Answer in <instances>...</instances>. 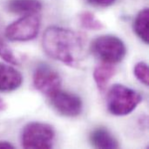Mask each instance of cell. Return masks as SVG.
Segmentation results:
<instances>
[{
  "mask_svg": "<svg viewBox=\"0 0 149 149\" xmlns=\"http://www.w3.org/2000/svg\"><path fill=\"white\" fill-rule=\"evenodd\" d=\"M91 51L102 62L113 65L122 61L127 54L124 42L113 35H102L95 38L91 45Z\"/></svg>",
  "mask_w": 149,
  "mask_h": 149,
  "instance_id": "obj_4",
  "label": "cell"
},
{
  "mask_svg": "<svg viewBox=\"0 0 149 149\" xmlns=\"http://www.w3.org/2000/svg\"><path fill=\"white\" fill-rule=\"evenodd\" d=\"M90 141L93 147L101 149H115L119 148V143L114 136L105 128H97L90 135Z\"/></svg>",
  "mask_w": 149,
  "mask_h": 149,
  "instance_id": "obj_9",
  "label": "cell"
},
{
  "mask_svg": "<svg viewBox=\"0 0 149 149\" xmlns=\"http://www.w3.org/2000/svg\"><path fill=\"white\" fill-rule=\"evenodd\" d=\"M141 100V95L135 90L120 84H115L108 91L107 103L112 114L124 116L131 113Z\"/></svg>",
  "mask_w": 149,
  "mask_h": 149,
  "instance_id": "obj_2",
  "label": "cell"
},
{
  "mask_svg": "<svg viewBox=\"0 0 149 149\" xmlns=\"http://www.w3.org/2000/svg\"><path fill=\"white\" fill-rule=\"evenodd\" d=\"M40 24L41 18L38 13L24 15L6 27L5 36L10 41H29L37 37Z\"/></svg>",
  "mask_w": 149,
  "mask_h": 149,
  "instance_id": "obj_5",
  "label": "cell"
},
{
  "mask_svg": "<svg viewBox=\"0 0 149 149\" xmlns=\"http://www.w3.org/2000/svg\"><path fill=\"white\" fill-rule=\"evenodd\" d=\"M55 140L53 127L46 123L31 122L21 134V145L26 149L52 148Z\"/></svg>",
  "mask_w": 149,
  "mask_h": 149,
  "instance_id": "obj_3",
  "label": "cell"
},
{
  "mask_svg": "<svg viewBox=\"0 0 149 149\" xmlns=\"http://www.w3.org/2000/svg\"><path fill=\"white\" fill-rule=\"evenodd\" d=\"M62 79L58 72L46 64L37 66L33 73L34 87L49 97L54 92L61 89Z\"/></svg>",
  "mask_w": 149,
  "mask_h": 149,
  "instance_id": "obj_6",
  "label": "cell"
},
{
  "mask_svg": "<svg viewBox=\"0 0 149 149\" xmlns=\"http://www.w3.org/2000/svg\"><path fill=\"white\" fill-rule=\"evenodd\" d=\"M116 68L113 64L101 62L95 67L93 72V79L100 93H103L106 91L109 81L114 76Z\"/></svg>",
  "mask_w": 149,
  "mask_h": 149,
  "instance_id": "obj_10",
  "label": "cell"
},
{
  "mask_svg": "<svg viewBox=\"0 0 149 149\" xmlns=\"http://www.w3.org/2000/svg\"><path fill=\"white\" fill-rule=\"evenodd\" d=\"M48 98L53 108L64 116L76 117L82 112V100L74 93L59 89L51 94Z\"/></svg>",
  "mask_w": 149,
  "mask_h": 149,
  "instance_id": "obj_7",
  "label": "cell"
},
{
  "mask_svg": "<svg viewBox=\"0 0 149 149\" xmlns=\"http://www.w3.org/2000/svg\"><path fill=\"white\" fill-rule=\"evenodd\" d=\"M149 10L145 8L136 16L134 22V31L146 44H149Z\"/></svg>",
  "mask_w": 149,
  "mask_h": 149,
  "instance_id": "obj_12",
  "label": "cell"
},
{
  "mask_svg": "<svg viewBox=\"0 0 149 149\" xmlns=\"http://www.w3.org/2000/svg\"><path fill=\"white\" fill-rule=\"evenodd\" d=\"M6 108H7L6 103L0 98V112H3V111L6 110Z\"/></svg>",
  "mask_w": 149,
  "mask_h": 149,
  "instance_id": "obj_18",
  "label": "cell"
},
{
  "mask_svg": "<svg viewBox=\"0 0 149 149\" xmlns=\"http://www.w3.org/2000/svg\"><path fill=\"white\" fill-rule=\"evenodd\" d=\"M0 58H2L5 62L11 65H19L17 57L14 54L10 47L5 43L3 38L0 36Z\"/></svg>",
  "mask_w": 149,
  "mask_h": 149,
  "instance_id": "obj_14",
  "label": "cell"
},
{
  "mask_svg": "<svg viewBox=\"0 0 149 149\" xmlns=\"http://www.w3.org/2000/svg\"><path fill=\"white\" fill-rule=\"evenodd\" d=\"M42 43L49 57L68 66H77L84 57V37L72 30L59 26L48 27L44 33Z\"/></svg>",
  "mask_w": 149,
  "mask_h": 149,
  "instance_id": "obj_1",
  "label": "cell"
},
{
  "mask_svg": "<svg viewBox=\"0 0 149 149\" xmlns=\"http://www.w3.org/2000/svg\"><path fill=\"white\" fill-rule=\"evenodd\" d=\"M89 3L96 6H101V7H107L112 5L116 0H86Z\"/></svg>",
  "mask_w": 149,
  "mask_h": 149,
  "instance_id": "obj_16",
  "label": "cell"
},
{
  "mask_svg": "<svg viewBox=\"0 0 149 149\" xmlns=\"http://www.w3.org/2000/svg\"><path fill=\"white\" fill-rule=\"evenodd\" d=\"M23 82L21 73L12 66L0 63V91L12 92L17 89Z\"/></svg>",
  "mask_w": 149,
  "mask_h": 149,
  "instance_id": "obj_8",
  "label": "cell"
},
{
  "mask_svg": "<svg viewBox=\"0 0 149 149\" xmlns=\"http://www.w3.org/2000/svg\"><path fill=\"white\" fill-rule=\"evenodd\" d=\"M7 9L15 14L28 15L38 13L42 9V3L39 0H10Z\"/></svg>",
  "mask_w": 149,
  "mask_h": 149,
  "instance_id": "obj_11",
  "label": "cell"
},
{
  "mask_svg": "<svg viewBox=\"0 0 149 149\" xmlns=\"http://www.w3.org/2000/svg\"><path fill=\"white\" fill-rule=\"evenodd\" d=\"M135 77L145 86L149 85V69L148 65L145 62H139L136 64L134 69Z\"/></svg>",
  "mask_w": 149,
  "mask_h": 149,
  "instance_id": "obj_15",
  "label": "cell"
},
{
  "mask_svg": "<svg viewBox=\"0 0 149 149\" xmlns=\"http://www.w3.org/2000/svg\"><path fill=\"white\" fill-rule=\"evenodd\" d=\"M14 147L9 143V142H6V141H0V149H13Z\"/></svg>",
  "mask_w": 149,
  "mask_h": 149,
  "instance_id": "obj_17",
  "label": "cell"
},
{
  "mask_svg": "<svg viewBox=\"0 0 149 149\" xmlns=\"http://www.w3.org/2000/svg\"><path fill=\"white\" fill-rule=\"evenodd\" d=\"M79 21L83 28L87 30L98 31L101 30L104 25L100 20H99L94 14L90 11H84L79 15Z\"/></svg>",
  "mask_w": 149,
  "mask_h": 149,
  "instance_id": "obj_13",
  "label": "cell"
}]
</instances>
